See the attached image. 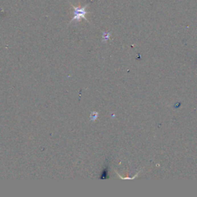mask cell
<instances>
[{"label":"cell","mask_w":197,"mask_h":197,"mask_svg":"<svg viewBox=\"0 0 197 197\" xmlns=\"http://www.w3.org/2000/svg\"><path fill=\"white\" fill-rule=\"evenodd\" d=\"M98 113L97 112H93L90 114V117H89L90 121H95V120L98 118Z\"/></svg>","instance_id":"7a4b0ae2"},{"label":"cell","mask_w":197,"mask_h":197,"mask_svg":"<svg viewBox=\"0 0 197 197\" xmlns=\"http://www.w3.org/2000/svg\"><path fill=\"white\" fill-rule=\"evenodd\" d=\"M110 36V34L107 33V32H104L103 36H102V39H103V41H106L107 39H109V37Z\"/></svg>","instance_id":"3957f363"},{"label":"cell","mask_w":197,"mask_h":197,"mask_svg":"<svg viewBox=\"0 0 197 197\" xmlns=\"http://www.w3.org/2000/svg\"><path fill=\"white\" fill-rule=\"evenodd\" d=\"M71 5H72V7L73 8V18L70 20L69 23L73 22L74 21L80 22L81 19H85L86 22H89L86 17V14L88 13V12L86 11V8H87L89 4L84 5V6H74L72 4H71Z\"/></svg>","instance_id":"6da1fadb"}]
</instances>
